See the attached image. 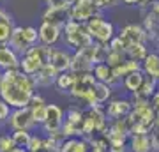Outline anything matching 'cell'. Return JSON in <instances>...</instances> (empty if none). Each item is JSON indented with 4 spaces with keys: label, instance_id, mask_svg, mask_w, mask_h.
Here are the masks:
<instances>
[{
    "label": "cell",
    "instance_id": "6da1fadb",
    "mask_svg": "<svg viewBox=\"0 0 159 152\" xmlns=\"http://www.w3.org/2000/svg\"><path fill=\"white\" fill-rule=\"evenodd\" d=\"M37 83L34 76L25 74L21 69H11L4 71L2 83H0V97L14 110V108L30 106V101L34 97Z\"/></svg>",
    "mask_w": 159,
    "mask_h": 152
},
{
    "label": "cell",
    "instance_id": "7a4b0ae2",
    "mask_svg": "<svg viewBox=\"0 0 159 152\" xmlns=\"http://www.w3.org/2000/svg\"><path fill=\"white\" fill-rule=\"evenodd\" d=\"M62 39L66 43V46L73 50V53L80 50H85L87 46H90L94 43L89 30H87L85 23L74 21V20H69L66 23V27L62 28Z\"/></svg>",
    "mask_w": 159,
    "mask_h": 152
},
{
    "label": "cell",
    "instance_id": "3957f363",
    "mask_svg": "<svg viewBox=\"0 0 159 152\" xmlns=\"http://www.w3.org/2000/svg\"><path fill=\"white\" fill-rule=\"evenodd\" d=\"M125 118H127V124H129L131 135H148L150 127H152V124L156 122L157 117H156L152 106L145 104V106H134Z\"/></svg>",
    "mask_w": 159,
    "mask_h": 152
},
{
    "label": "cell",
    "instance_id": "277c9868",
    "mask_svg": "<svg viewBox=\"0 0 159 152\" xmlns=\"http://www.w3.org/2000/svg\"><path fill=\"white\" fill-rule=\"evenodd\" d=\"M48 50H50V46H44L41 43L30 46L27 53L20 57V69L25 74L34 76L41 67H44L48 64Z\"/></svg>",
    "mask_w": 159,
    "mask_h": 152
},
{
    "label": "cell",
    "instance_id": "5b68a950",
    "mask_svg": "<svg viewBox=\"0 0 159 152\" xmlns=\"http://www.w3.org/2000/svg\"><path fill=\"white\" fill-rule=\"evenodd\" d=\"M97 80L94 78L92 73H83V74H76L74 85L71 89V96L78 101H83L87 104V108H96V97H94V87H96Z\"/></svg>",
    "mask_w": 159,
    "mask_h": 152
},
{
    "label": "cell",
    "instance_id": "8992f818",
    "mask_svg": "<svg viewBox=\"0 0 159 152\" xmlns=\"http://www.w3.org/2000/svg\"><path fill=\"white\" fill-rule=\"evenodd\" d=\"M85 25H87V30H89L92 41H94V43H99V44L108 46V43L117 35L115 25L110 21V20H106V18L102 16V12H99L97 16L90 18Z\"/></svg>",
    "mask_w": 159,
    "mask_h": 152
},
{
    "label": "cell",
    "instance_id": "52a82bcc",
    "mask_svg": "<svg viewBox=\"0 0 159 152\" xmlns=\"http://www.w3.org/2000/svg\"><path fill=\"white\" fill-rule=\"evenodd\" d=\"M83 113L80 108L73 106L69 108L67 113H66V118H64V124L60 133L64 135V138H76L80 136L81 138V124H83Z\"/></svg>",
    "mask_w": 159,
    "mask_h": 152
},
{
    "label": "cell",
    "instance_id": "ba28073f",
    "mask_svg": "<svg viewBox=\"0 0 159 152\" xmlns=\"http://www.w3.org/2000/svg\"><path fill=\"white\" fill-rule=\"evenodd\" d=\"M7 126L12 131H18V129L30 131L37 124H35L34 117H32L30 106H25V108H14V110H11V115L7 118Z\"/></svg>",
    "mask_w": 159,
    "mask_h": 152
},
{
    "label": "cell",
    "instance_id": "9c48e42d",
    "mask_svg": "<svg viewBox=\"0 0 159 152\" xmlns=\"http://www.w3.org/2000/svg\"><path fill=\"white\" fill-rule=\"evenodd\" d=\"M99 9L94 4V0H74L73 6L69 7V14H71V20L80 23H87L90 18L97 16L99 14Z\"/></svg>",
    "mask_w": 159,
    "mask_h": 152
},
{
    "label": "cell",
    "instance_id": "30bf717a",
    "mask_svg": "<svg viewBox=\"0 0 159 152\" xmlns=\"http://www.w3.org/2000/svg\"><path fill=\"white\" fill-rule=\"evenodd\" d=\"M71 58H73V53L69 50L50 46V50H48V64L46 66H50L51 69H55L60 74L71 69Z\"/></svg>",
    "mask_w": 159,
    "mask_h": 152
},
{
    "label": "cell",
    "instance_id": "8fae6325",
    "mask_svg": "<svg viewBox=\"0 0 159 152\" xmlns=\"http://www.w3.org/2000/svg\"><path fill=\"white\" fill-rule=\"evenodd\" d=\"M64 124V110L58 104H46V115H44V122H43V129L46 135H55L62 129Z\"/></svg>",
    "mask_w": 159,
    "mask_h": 152
},
{
    "label": "cell",
    "instance_id": "7c38bea8",
    "mask_svg": "<svg viewBox=\"0 0 159 152\" xmlns=\"http://www.w3.org/2000/svg\"><path fill=\"white\" fill-rule=\"evenodd\" d=\"M117 35L120 37V41H122V44H124L125 50H127L129 46H133V44L147 43V39H148L145 28H143L142 25H136V23H129V25L122 27V30H120Z\"/></svg>",
    "mask_w": 159,
    "mask_h": 152
},
{
    "label": "cell",
    "instance_id": "4fadbf2b",
    "mask_svg": "<svg viewBox=\"0 0 159 152\" xmlns=\"http://www.w3.org/2000/svg\"><path fill=\"white\" fill-rule=\"evenodd\" d=\"M133 110V103L131 99H122V97H117V99H111V101L106 104L104 108V113H106V118L110 120H117V118H124L127 117Z\"/></svg>",
    "mask_w": 159,
    "mask_h": 152
},
{
    "label": "cell",
    "instance_id": "5bb4252c",
    "mask_svg": "<svg viewBox=\"0 0 159 152\" xmlns=\"http://www.w3.org/2000/svg\"><path fill=\"white\" fill-rule=\"evenodd\" d=\"M37 32H39V43L44 46H57L58 41L62 39V28L48 21L41 23Z\"/></svg>",
    "mask_w": 159,
    "mask_h": 152
},
{
    "label": "cell",
    "instance_id": "9a60e30c",
    "mask_svg": "<svg viewBox=\"0 0 159 152\" xmlns=\"http://www.w3.org/2000/svg\"><path fill=\"white\" fill-rule=\"evenodd\" d=\"M20 69V55L7 44H0V71Z\"/></svg>",
    "mask_w": 159,
    "mask_h": 152
},
{
    "label": "cell",
    "instance_id": "2e32d148",
    "mask_svg": "<svg viewBox=\"0 0 159 152\" xmlns=\"http://www.w3.org/2000/svg\"><path fill=\"white\" fill-rule=\"evenodd\" d=\"M71 20V14H69V9H58V7H46L44 12H43V21L53 23L57 27L64 28L66 23Z\"/></svg>",
    "mask_w": 159,
    "mask_h": 152
},
{
    "label": "cell",
    "instance_id": "e0dca14e",
    "mask_svg": "<svg viewBox=\"0 0 159 152\" xmlns=\"http://www.w3.org/2000/svg\"><path fill=\"white\" fill-rule=\"evenodd\" d=\"M92 74H94V78L97 80V81H102V83H108V85H117L120 83V80L117 78L113 74V67H110L106 62H99L94 66V69H92Z\"/></svg>",
    "mask_w": 159,
    "mask_h": 152
},
{
    "label": "cell",
    "instance_id": "ac0fdd59",
    "mask_svg": "<svg viewBox=\"0 0 159 152\" xmlns=\"http://www.w3.org/2000/svg\"><path fill=\"white\" fill-rule=\"evenodd\" d=\"M7 46H9V48H12V50L16 51L20 57L27 53V50H29L30 46L27 44V41H25V35H23V27L14 25V28H12V34H11V39H9Z\"/></svg>",
    "mask_w": 159,
    "mask_h": 152
},
{
    "label": "cell",
    "instance_id": "d6986e66",
    "mask_svg": "<svg viewBox=\"0 0 159 152\" xmlns=\"http://www.w3.org/2000/svg\"><path fill=\"white\" fill-rule=\"evenodd\" d=\"M142 71L147 78L159 80V53L148 51V55L142 60Z\"/></svg>",
    "mask_w": 159,
    "mask_h": 152
},
{
    "label": "cell",
    "instance_id": "ffe728a7",
    "mask_svg": "<svg viewBox=\"0 0 159 152\" xmlns=\"http://www.w3.org/2000/svg\"><path fill=\"white\" fill-rule=\"evenodd\" d=\"M127 145L131 152H154L150 135H131Z\"/></svg>",
    "mask_w": 159,
    "mask_h": 152
},
{
    "label": "cell",
    "instance_id": "44dd1931",
    "mask_svg": "<svg viewBox=\"0 0 159 152\" xmlns=\"http://www.w3.org/2000/svg\"><path fill=\"white\" fill-rule=\"evenodd\" d=\"M60 152H90V143L87 138H66L60 147Z\"/></svg>",
    "mask_w": 159,
    "mask_h": 152
},
{
    "label": "cell",
    "instance_id": "7402d4cb",
    "mask_svg": "<svg viewBox=\"0 0 159 152\" xmlns=\"http://www.w3.org/2000/svg\"><path fill=\"white\" fill-rule=\"evenodd\" d=\"M157 92V80L147 78L145 76V81L142 83V87L133 94V99H143V101H150L152 96Z\"/></svg>",
    "mask_w": 159,
    "mask_h": 152
},
{
    "label": "cell",
    "instance_id": "603a6c76",
    "mask_svg": "<svg viewBox=\"0 0 159 152\" xmlns=\"http://www.w3.org/2000/svg\"><path fill=\"white\" fill-rule=\"evenodd\" d=\"M57 76H58V73L55 69H51L50 66H44V67H41L34 74V80L37 83V87H51V85H55Z\"/></svg>",
    "mask_w": 159,
    "mask_h": 152
},
{
    "label": "cell",
    "instance_id": "cb8c5ba5",
    "mask_svg": "<svg viewBox=\"0 0 159 152\" xmlns=\"http://www.w3.org/2000/svg\"><path fill=\"white\" fill-rule=\"evenodd\" d=\"M145 81V74H143V71L140 69V71H134V73L127 74V76H124L122 78V87H124L127 92H131V94H134L140 87H142V83Z\"/></svg>",
    "mask_w": 159,
    "mask_h": 152
},
{
    "label": "cell",
    "instance_id": "d4e9b609",
    "mask_svg": "<svg viewBox=\"0 0 159 152\" xmlns=\"http://www.w3.org/2000/svg\"><path fill=\"white\" fill-rule=\"evenodd\" d=\"M140 69H142V64H140V62H136V60H131V58H125L120 66L113 67V74L120 80V81H122V78H124V76H127V74H131V73H134V71H140Z\"/></svg>",
    "mask_w": 159,
    "mask_h": 152
},
{
    "label": "cell",
    "instance_id": "484cf974",
    "mask_svg": "<svg viewBox=\"0 0 159 152\" xmlns=\"http://www.w3.org/2000/svg\"><path fill=\"white\" fill-rule=\"evenodd\" d=\"M94 97H96L97 106H102L104 103H108V99L111 97V85L97 81L96 87H94Z\"/></svg>",
    "mask_w": 159,
    "mask_h": 152
},
{
    "label": "cell",
    "instance_id": "4316f807",
    "mask_svg": "<svg viewBox=\"0 0 159 152\" xmlns=\"http://www.w3.org/2000/svg\"><path fill=\"white\" fill-rule=\"evenodd\" d=\"M74 80H76V74L73 71H66V73H60L55 80V87H57L60 92H71L74 85Z\"/></svg>",
    "mask_w": 159,
    "mask_h": 152
},
{
    "label": "cell",
    "instance_id": "83f0119b",
    "mask_svg": "<svg viewBox=\"0 0 159 152\" xmlns=\"http://www.w3.org/2000/svg\"><path fill=\"white\" fill-rule=\"evenodd\" d=\"M148 55V50H147V44L145 43H140V44H133L125 50V57L131 58V60H136V62L142 64V60Z\"/></svg>",
    "mask_w": 159,
    "mask_h": 152
},
{
    "label": "cell",
    "instance_id": "f1b7e54d",
    "mask_svg": "<svg viewBox=\"0 0 159 152\" xmlns=\"http://www.w3.org/2000/svg\"><path fill=\"white\" fill-rule=\"evenodd\" d=\"M125 58V53L124 51H113V50H108L106 51V58H104V62L108 64L110 67H117V66H120V64L124 62Z\"/></svg>",
    "mask_w": 159,
    "mask_h": 152
},
{
    "label": "cell",
    "instance_id": "f546056e",
    "mask_svg": "<svg viewBox=\"0 0 159 152\" xmlns=\"http://www.w3.org/2000/svg\"><path fill=\"white\" fill-rule=\"evenodd\" d=\"M30 136H32V133L25 131V129H18V131H12L11 133V138L16 147H27L30 141Z\"/></svg>",
    "mask_w": 159,
    "mask_h": 152
},
{
    "label": "cell",
    "instance_id": "4dcf8cb0",
    "mask_svg": "<svg viewBox=\"0 0 159 152\" xmlns=\"http://www.w3.org/2000/svg\"><path fill=\"white\" fill-rule=\"evenodd\" d=\"M12 28H14V23H7L0 20V44H7L9 43Z\"/></svg>",
    "mask_w": 159,
    "mask_h": 152
},
{
    "label": "cell",
    "instance_id": "1f68e13d",
    "mask_svg": "<svg viewBox=\"0 0 159 152\" xmlns=\"http://www.w3.org/2000/svg\"><path fill=\"white\" fill-rule=\"evenodd\" d=\"M44 138L39 135H32L30 136V141H29V145L25 147L29 152H43L44 150Z\"/></svg>",
    "mask_w": 159,
    "mask_h": 152
},
{
    "label": "cell",
    "instance_id": "d6a6232c",
    "mask_svg": "<svg viewBox=\"0 0 159 152\" xmlns=\"http://www.w3.org/2000/svg\"><path fill=\"white\" fill-rule=\"evenodd\" d=\"M23 35H25V41H27V44L29 46H34L39 43V32H37V28L35 27H23Z\"/></svg>",
    "mask_w": 159,
    "mask_h": 152
},
{
    "label": "cell",
    "instance_id": "836d02e7",
    "mask_svg": "<svg viewBox=\"0 0 159 152\" xmlns=\"http://www.w3.org/2000/svg\"><path fill=\"white\" fill-rule=\"evenodd\" d=\"M129 145H127V140H108V152H127Z\"/></svg>",
    "mask_w": 159,
    "mask_h": 152
},
{
    "label": "cell",
    "instance_id": "e575fe53",
    "mask_svg": "<svg viewBox=\"0 0 159 152\" xmlns=\"http://www.w3.org/2000/svg\"><path fill=\"white\" fill-rule=\"evenodd\" d=\"M150 140H152V149L154 152H159V118H156V122L150 127Z\"/></svg>",
    "mask_w": 159,
    "mask_h": 152
},
{
    "label": "cell",
    "instance_id": "d590c367",
    "mask_svg": "<svg viewBox=\"0 0 159 152\" xmlns=\"http://www.w3.org/2000/svg\"><path fill=\"white\" fill-rule=\"evenodd\" d=\"M14 141H12L11 135H0V150L2 152H9L14 149Z\"/></svg>",
    "mask_w": 159,
    "mask_h": 152
},
{
    "label": "cell",
    "instance_id": "8d00e7d4",
    "mask_svg": "<svg viewBox=\"0 0 159 152\" xmlns=\"http://www.w3.org/2000/svg\"><path fill=\"white\" fill-rule=\"evenodd\" d=\"M11 110L12 108L0 97V124H7V118L11 115Z\"/></svg>",
    "mask_w": 159,
    "mask_h": 152
},
{
    "label": "cell",
    "instance_id": "74e56055",
    "mask_svg": "<svg viewBox=\"0 0 159 152\" xmlns=\"http://www.w3.org/2000/svg\"><path fill=\"white\" fill-rule=\"evenodd\" d=\"M120 0H94V4L97 6V9L99 11H106V9H113V7L119 6Z\"/></svg>",
    "mask_w": 159,
    "mask_h": 152
},
{
    "label": "cell",
    "instance_id": "f35d334b",
    "mask_svg": "<svg viewBox=\"0 0 159 152\" xmlns=\"http://www.w3.org/2000/svg\"><path fill=\"white\" fill-rule=\"evenodd\" d=\"M46 7H58V9H69L74 0H44Z\"/></svg>",
    "mask_w": 159,
    "mask_h": 152
},
{
    "label": "cell",
    "instance_id": "ab89813d",
    "mask_svg": "<svg viewBox=\"0 0 159 152\" xmlns=\"http://www.w3.org/2000/svg\"><path fill=\"white\" fill-rule=\"evenodd\" d=\"M150 106H152L156 117L159 118V92H156V94L152 96V99H150Z\"/></svg>",
    "mask_w": 159,
    "mask_h": 152
},
{
    "label": "cell",
    "instance_id": "60d3db41",
    "mask_svg": "<svg viewBox=\"0 0 159 152\" xmlns=\"http://www.w3.org/2000/svg\"><path fill=\"white\" fill-rule=\"evenodd\" d=\"M0 20H2V21H7V23H12V14L2 6H0Z\"/></svg>",
    "mask_w": 159,
    "mask_h": 152
},
{
    "label": "cell",
    "instance_id": "b9f144b4",
    "mask_svg": "<svg viewBox=\"0 0 159 152\" xmlns=\"http://www.w3.org/2000/svg\"><path fill=\"white\" fill-rule=\"evenodd\" d=\"M154 2H156V0H142L138 6L142 7V9H150V6H152Z\"/></svg>",
    "mask_w": 159,
    "mask_h": 152
},
{
    "label": "cell",
    "instance_id": "7bdbcfd3",
    "mask_svg": "<svg viewBox=\"0 0 159 152\" xmlns=\"http://www.w3.org/2000/svg\"><path fill=\"white\" fill-rule=\"evenodd\" d=\"M122 4H125V6H138L142 0H120Z\"/></svg>",
    "mask_w": 159,
    "mask_h": 152
},
{
    "label": "cell",
    "instance_id": "ee69618b",
    "mask_svg": "<svg viewBox=\"0 0 159 152\" xmlns=\"http://www.w3.org/2000/svg\"><path fill=\"white\" fill-rule=\"evenodd\" d=\"M9 152H29V150H27L25 147H14V149H12V150H9Z\"/></svg>",
    "mask_w": 159,
    "mask_h": 152
},
{
    "label": "cell",
    "instance_id": "f6af8a7d",
    "mask_svg": "<svg viewBox=\"0 0 159 152\" xmlns=\"http://www.w3.org/2000/svg\"><path fill=\"white\" fill-rule=\"evenodd\" d=\"M2 74H4V71H0V83H2Z\"/></svg>",
    "mask_w": 159,
    "mask_h": 152
},
{
    "label": "cell",
    "instance_id": "bcb514c9",
    "mask_svg": "<svg viewBox=\"0 0 159 152\" xmlns=\"http://www.w3.org/2000/svg\"><path fill=\"white\" fill-rule=\"evenodd\" d=\"M157 92H159V80H157Z\"/></svg>",
    "mask_w": 159,
    "mask_h": 152
},
{
    "label": "cell",
    "instance_id": "7dc6e473",
    "mask_svg": "<svg viewBox=\"0 0 159 152\" xmlns=\"http://www.w3.org/2000/svg\"><path fill=\"white\" fill-rule=\"evenodd\" d=\"M0 2H2V0H0Z\"/></svg>",
    "mask_w": 159,
    "mask_h": 152
}]
</instances>
